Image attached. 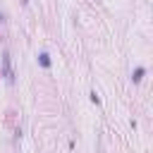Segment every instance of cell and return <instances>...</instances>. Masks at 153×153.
<instances>
[{
  "instance_id": "6da1fadb",
  "label": "cell",
  "mask_w": 153,
  "mask_h": 153,
  "mask_svg": "<svg viewBox=\"0 0 153 153\" xmlns=\"http://www.w3.org/2000/svg\"><path fill=\"white\" fill-rule=\"evenodd\" d=\"M0 62H2V76L12 84V81H14V72H12V65H10V53H7V50H2Z\"/></svg>"
},
{
  "instance_id": "7a4b0ae2",
  "label": "cell",
  "mask_w": 153,
  "mask_h": 153,
  "mask_svg": "<svg viewBox=\"0 0 153 153\" xmlns=\"http://www.w3.org/2000/svg\"><path fill=\"white\" fill-rule=\"evenodd\" d=\"M38 65L43 67V69H50V55L43 50V53H38Z\"/></svg>"
},
{
  "instance_id": "3957f363",
  "label": "cell",
  "mask_w": 153,
  "mask_h": 153,
  "mask_svg": "<svg viewBox=\"0 0 153 153\" xmlns=\"http://www.w3.org/2000/svg\"><path fill=\"white\" fill-rule=\"evenodd\" d=\"M143 76H146V67H136V69L131 72V81H134V84H139Z\"/></svg>"
},
{
  "instance_id": "277c9868",
  "label": "cell",
  "mask_w": 153,
  "mask_h": 153,
  "mask_svg": "<svg viewBox=\"0 0 153 153\" xmlns=\"http://www.w3.org/2000/svg\"><path fill=\"white\" fill-rule=\"evenodd\" d=\"M91 100H93V103H100V98H98V93H96V91H91Z\"/></svg>"
}]
</instances>
